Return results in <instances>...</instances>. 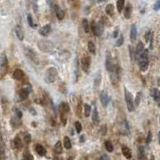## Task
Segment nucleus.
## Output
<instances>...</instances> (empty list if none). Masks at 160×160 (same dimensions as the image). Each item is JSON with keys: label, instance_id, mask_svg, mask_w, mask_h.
<instances>
[{"label": "nucleus", "instance_id": "47", "mask_svg": "<svg viewBox=\"0 0 160 160\" xmlns=\"http://www.w3.org/2000/svg\"><path fill=\"white\" fill-rule=\"evenodd\" d=\"M23 158H24V159H33V156L29 155L28 153H25L24 156H23Z\"/></svg>", "mask_w": 160, "mask_h": 160}, {"label": "nucleus", "instance_id": "33", "mask_svg": "<svg viewBox=\"0 0 160 160\" xmlns=\"http://www.w3.org/2000/svg\"><path fill=\"white\" fill-rule=\"evenodd\" d=\"M140 98H141V92H138L137 95H136V98H135V101H133L135 106H138V105H139V103H140Z\"/></svg>", "mask_w": 160, "mask_h": 160}, {"label": "nucleus", "instance_id": "42", "mask_svg": "<svg viewBox=\"0 0 160 160\" xmlns=\"http://www.w3.org/2000/svg\"><path fill=\"white\" fill-rule=\"evenodd\" d=\"M151 135H152V133H151V131H149L148 135H147V138H146V143L147 144H149L150 141H151Z\"/></svg>", "mask_w": 160, "mask_h": 160}, {"label": "nucleus", "instance_id": "11", "mask_svg": "<svg viewBox=\"0 0 160 160\" xmlns=\"http://www.w3.org/2000/svg\"><path fill=\"white\" fill-rule=\"evenodd\" d=\"M51 31V26L49 25V24H46V25H44L43 27H41L40 28V30H39V34L40 35H42V36H44V37H46L49 35V33Z\"/></svg>", "mask_w": 160, "mask_h": 160}, {"label": "nucleus", "instance_id": "36", "mask_svg": "<svg viewBox=\"0 0 160 160\" xmlns=\"http://www.w3.org/2000/svg\"><path fill=\"white\" fill-rule=\"evenodd\" d=\"M152 35H153V34H152V31L149 30L148 32H146V33H145V36H144V37H145V41H146V42H149V40H150V38H151Z\"/></svg>", "mask_w": 160, "mask_h": 160}, {"label": "nucleus", "instance_id": "8", "mask_svg": "<svg viewBox=\"0 0 160 160\" xmlns=\"http://www.w3.org/2000/svg\"><path fill=\"white\" fill-rule=\"evenodd\" d=\"M100 100H101V103H102L103 106H107L108 105V103L110 101V97L107 94L106 91H102L100 93Z\"/></svg>", "mask_w": 160, "mask_h": 160}, {"label": "nucleus", "instance_id": "45", "mask_svg": "<svg viewBox=\"0 0 160 160\" xmlns=\"http://www.w3.org/2000/svg\"><path fill=\"white\" fill-rule=\"evenodd\" d=\"M101 131H102V135H105V134H106V132H107V127H106V125H103V126L101 127Z\"/></svg>", "mask_w": 160, "mask_h": 160}, {"label": "nucleus", "instance_id": "14", "mask_svg": "<svg viewBox=\"0 0 160 160\" xmlns=\"http://www.w3.org/2000/svg\"><path fill=\"white\" fill-rule=\"evenodd\" d=\"M24 77V73L21 69H15L13 72V78L16 80H21Z\"/></svg>", "mask_w": 160, "mask_h": 160}, {"label": "nucleus", "instance_id": "49", "mask_svg": "<svg viewBox=\"0 0 160 160\" xmlns=\"http://www.w3.org/2000/svg\"><path fill=\"white\" fill-rule=\"evenodd\" d=\"M125 126H126V130H127L128 132L130 131V129H129V126H128V122L127 121H125Z\"/></svg>", "mask_w": 160, "mask_h": 160}, {"label": "nucleus", "instance_id": "22", "mask_svg": "<svg viewBox=\"0 0 160 160\" xmlns=\"http://www.w3.org/2000/svg\"><path fill=\"white\" fill-rule=\"evenodd\" d=\"M88 50H89V52L91 53V54H93V55H95L96 54V47H95V44L92 42V41H88Z\"/></svg>", "mask_w": 160, "mask_h": 160}, {"label": "nucleus", "instance_id": "50", "mask_svg": "<svg viewBox=\"0 0 160 160\" xmlns=\"http://www.w3.org/2000/svg\"><path fill=\"white\" fill-rule=\"evenodd\" d=\"M79 140H80V142H84V136H80Z\"/></svg>", "mask_w": 160, "mask_h": 160}, {"label": "nucleus", "instance_id": "35", "mask_svg": "<svg viewBox=\"0 0 160 160\" xmlns=\"http://www.w3.org/2000/svg\"><path fill=\"white\" fill-rule=\"evenodd\" d=\"M123 41H124V38H123V36L121 35V36L118 38V40L116 41V44H115V45H116L117 47H119V46H121V45L123 44Z\"/></svg>", "mask_w": 160, "mask_h": 160}, {"label": "nucleus", "instance_id": "19", "mask_svg": "<svg viewBox=\"0 0 160 160\" xmlns=\"http://www.w3.org/2000/svg\"><path fill=\"white\" fill-rule=\"evenodd\" d=\"M59 110L62 112V113H67V112H69V105H68V103L62 102V103L59 105Z\"/></svg>", "mask_w": 160, "mask_h": 160}, {"label": "nucleus", "instance_id": "2", "mask_svg": "<svg viewBox=\"0 0 160 160\" xmlns=\"http://www.w3.org/2000/svg\"><path fill=\"white\" fill-rule=\"evenodd\" d=\"M38 47L42 52L45 53H52L53 49H54V45L52 42L48 41V40H41L38 42Z\"/></svg>", "mask_w": 160, "mask_h": 160}, {"label": "nucleus", "instance_id": "51", "mask_svg": "<svg viewBox=\"0 0 160 160\" xmlns=\"http://www.w3.org/2000/svg\"><path fill=\"white\" fill-rule=\"evenodd\" d=\"M30 112H31V114H33V115H36V111L34 109H30Z\"/></svg>", "mask_w": 160, "mask_h": 160}, {"label": "nucleus", "instance_id": "30", "mask_svg": "<svg viewBox=\"0 0 160 160\" xmlns=\"http://www.w3.org/2000/svg\"><path fill=\"white\" fill-rule=\"evenodd\" d=\"M63 145H64V147H65L66 149H70V148H71V142H70L69 137H67V136H65V137H64Z\"/></svg>", "mask_w": 160, "mask_h": 160}, {"label": "nucleus", "instance_id": "27", "mask_svg": "<svg viewBox=\"0 0 160 160\" xmlns=\"http://www.w3.org/2000/svg\"><path fill=\"white\" fill-rule=\"evenodd\" d=\"M14 145H15V147L17 149H21L22 148V141H21V139H20V137L19 136H16L15 138H14Z\"/></svg>", "mask_w": 160, "mask_h": 160}, {"label": "nucleus", "instance_id": "41", "mask_svg": "<svg viewBox=\"0 0 160 160\" xmlns=\"http://www.w3.org/2000/svg\"><path fill=\"white\" fill-rule=\"evenodd\" d=\"M24 139H25V143H30V141H31V136L29 135V134H25V136H24Z\"/></svg>", "mask_w": 160, "mask_h": 160}, {"label": "nucleus", "instance_id": "25", "mask_svg": "<svg viewBox=\"0 0 160 160\" xmlns=\"http://www.w3.org/2000/svg\"><path fill=\"white\" fill-rule=\"evenodd\" d=\"M100 83H101V72L98 71L97 75L95 76V79H94V87H99Z\"/></svg>", "mask_w": 160, "mask_h": 160}, {"label": "nucleus", "instance_id": "46", "mask_svg": "<svg viewBox=\"0 0 160 160\" xmlns=\"http://www.w3.org/2000/svg\"><path fill=\"white\" fill-rule=\"evenodd\" d=\"M3 153H4V145L0 141V155L3 154Z\"/></svg>", "mask_w": 160, "mask_h": 160}, {"label": "nucleus", "instance_id": "20", "mask_svg": "<svg viewBox=\"0 0 160 160\" xmlns=\"http://www.w3.org/2000/svg\"><path fill=\"white\" fill-rule=\"evenodd\" d=\"M8 64V60H7V57L5 55V53H2L1 56H0V65L2 67H6Z\"/></svg>", "mask_w": 160, "mask_h": 160}, {"label": "nucleus", "instance_id": "13", "mask_svg": "<svg viewBox=\"0 0 160 160\" xmlns=\"http://www.w3.org/2000/svg\"><path fill=\"white\" fill-rule=\"evenodd\" d=\"M130 39L132 42H134L137 39V28L135 24L131 25V29H130Z\"/></svg>", "mask_w": 160, "mask_h": 160}, {"label": "nucleus", "instance_id": "9", "mask_svg": "<svg viewBox=\"0 0 160 160\" xmlns=\"http://www.w3.org/2000/svg\"><path fill=\"white\" fill-rule=\"evenodd\" d=\"M105 67L108 71H112L114 69V66H113V62H112L111 59V55L109 52H107V57H106V60H105Z\"/></svg>", "mask_w": 160, "mask_h": 160}, {"label": "nucleus", "instance_id": "15", "mask_svg": "<svg viewBox=\"0 0 160 160\" xmlns=\"http://www.w3.org/2000/svg\"><path fill=\"white\" fill-rule=\"evenodd\" d=\"M35 150H36L37 154L40 155V156H44V155L46 154V149H45L42 145H40V144H37V145L35 146Z\"/></svg>", "mask_w": 160, "mask_h": 160}, {"label": "nucleus", "instance_id": "3", "mask_svg": "<svg viewBox=\"0 0 160 160\" xmlns=\"http://www.w3.org/2000/svg\"><path fill=\"white\" fill-rule=\"evenodd\" d=\"M24 53H25V55L31 60L33 63H35L36 65L39 64L38 56H37L36 52H35L33 49H31V48H29V47H24Z\"/></svg>", "mask_w": 160, "mask_h": 160}, {"label": "nucleus", "instance_id": "24", "mask_svg": "<svg viewBox=\"0 0 160 160\" xmlns=\"http://www.w3.org/2000/svg\"><path fill=\"white\" fill-rule=\"evenodd\" d=\"M82 25H83V29H84L85 33H89L90 32V25H89V22H88L87 19H83Z\"/></svg>", "mask_w": 160, "mask_h": 160}, {"label": "nucleus", "instance_id": "53", "mask_svg": "<svg viewBox=\"0 0 160 160\" xmlns=\"http://www.w3.org/2000/svg\"><path fill=\"white\" fill-rule=\"evenodd\" d=\"M103 1H105V0H98V2H103Z\"/></svg>", "mask_w": 160, "mask_h": 160}, {"label": "nucleus", "instance_id": "34", "mask_svg": "<svg viewBox=\"0 0 160 160\" xmlns=\"http://www.w3.org/2000/svg\"><path fill=\"white\" fill-rule=\"evenodd\" d=\"M144 49V45L142 42H138V45L136 47V53H140L142 50Z\"/></svg>", "mask_w": 160, "mask_h": 160}, {"label": "nucleus", "instance_id": "31", "mask_svg": "<svg viewBox=\"0 0 160 160\" xmlns=\"http://www.w3.org/2000/svg\"><path fill=\"white\" fill-rule=\"evenodd\" d=\"M91 114V106L89 104H84V115L88 117Z\"/></svg>", "mask_w": 160, "mask_h": 160}, {"label": "nucleus", "instance_id": "37", "mask_svg": "<svg viewBox=\"0 0 160 160\" xmlns=\"http://www.w3.org/2000/svg\"><path fill=\"white\" fill-rule=\"evenodd\" d=\"M75 129H76V131H77L78 133H80V132L82 131V125H81V123L78 122V121L75 122Z\"/></svg>", "mask_w": 160, "mask_h": 160}, {"label": "nucleus", "instance_id": "4", "mask_svg": "<svg viewBox=\"0 0 160 160\" xmlns=\"http://www.w3.org/2000/svg\"><path fill=\"white\" fill-rule=\"evenodd\" d=\"M57 70L53 67L49 68L47 71H46V74H45V81L47 83H53L56 78H57Z\"/></svg>", "mask_w": 160, "mask_h": 160}, {"label": "nucleus", "instance_id": "29", "mask_svg": "<svg viewBox=\"0 0 160 160\" xmlns=\"http://www.w3.org/2000/svg\"><path fill=\"white\" fill-rule=\"evenodd\" d=\"M106 13L108 15L113 16V14H114V6H113V4H108L106 6Z\"/></svg>", "mask_w": 160, "mask_h": 160}, {"label": "nucleus", "instance_id": "28", "mask_svg": "<svg viewBox=\"0 0 160 160\" xmlns=\"http://www.w3.org/2000/svg\"><path fill=\"white\" fill-rule=\"evenodd\" d=\"M54 150H55V152L58 153V154L62 153V143H61L60 141H57V143L55 144V146H54Z\"/></svg>", "mask_w": 160, "mask_h": 160}, {"label": "nucleus", "instance_id": "44", "mask_svg": "<svg viewBox=\"0 0 160 160\" xmlns=\"http://www.w3.org/2000/svg\"><path fill=\"white\" fill-rule=\"evenodd\" d=\"M159 7H160V1L158 0V1H157V2L155 3V5L153 6V9L157 11V10H159Z\"/></svg>", "mask_w": 160, "mask_h": 160}, {"label": "nucleus", "instance_id": "23", "mask_svg": "<svg viewBox=\"0 0 160 160\" xmlns=\"http://www.w3.org/2000/svg\"><path fill=\"white\" fill-rule=\"evenodd\" d=\"M125 6V0H117V10L119 13L123 11V8Z\"/></svg>", "mask_w": 160, "mask_h": 160}, {"label": "nucleus", "instance_id": "21", "mask_svg": "<svg viewBox=\"0 0 160 160\" xmlns=\"http://www.w3.org/2000/svg\"><path fill=\"white\" fill-rule=\"evenodd\" d=\"M122 153L127 159L131 158V151H130V149L128 148L127 146H122Z\"/></svg>", "mask_w": 160, "mask_h": 160}, {"label": "nucleus", "instance_id": "5", "mask_svg": "<svg viewBox=\"0 0 160 160\" xmlns=\"http://www.w3.org/2000/svg\"><path fill=\"white\" fill-rule=\"evenodd\" d=\"M124 94H125V101H126V105H127V109L129 111H134L135 110V105L133 102V98L131 93L128 91L127 89H124Z\"/></svg>", "mask_w": 160, "mask_h": 160}, {"label": "nucleus", "instance_id": "18", "mask_svg": "<svg viewBox=\"0 0 160 160\" xmlns=\"http://www.w3.org/2000/svg\"><path fill=\"white\" fill-rule=\"evenodd\" d=\"M123 10H124V16H125V18L129 19L130 16H131V12H132V6L129 4L126 7L123 8Z\"/></svg>", "mask_w": 160, "mask_h": 160}, {"label": "nucleus", "instance_id": "48", "mask_svg": "<svg viewBox=\"0 0 160 160\" xmlns=\"http://www.w3.org/2000/svg\"><path fill=\"white\" fill-rule=\"evenodd\" d=\"M118 33H119V29H118V28H116V29H115V31L113 32V38H116V37L118 36Z\"/></svg>", "mask_w": 160, "mask_h": 160}, {"label": "nucleus", "instance_id": "26", "mask_svg": "<svg viewBox=\"0 0 160 160\" xmlns=\"http://www.w3.org/2000/svg\"><path fill=\"white\" fill-rule=\"evenodd\" d=\"M92 121H93L95 124L99 122V115H98V111H97L96 108H94V109H93V112H92Z\"/></svg>", "mask_w": 160, "mask_h": 160}, {"label": "nucleus", "instance_id": "32", "mask_svg": "<svg viewBox=\"0 0 160 160\" xmlns=\"http://www.w3.org/2000/svg\"><path fill=\"white\" fill-rule=\"evenodd\" d=\"M104 145H105V148H106V150H107L108 152H112V151H113L114 147H113V144H112L110 141H106Z\"/></svg>", "mask_w": 160, "mask_h": 160}, {"label": "nucleus", "instance_id": "38", "mask_svg": "<svg viewBox=\"0 0 160 160\" xmlns=\"http://www.w3.org/2000/svg\"><path fill=\"white\" fill-rule=\"evenodd\" d=\"M128 49H129V52H130V58L132 59V60H134V52H133V48H132V46L131 45H129L128 46Z\"/></svg>", "mask_w": 160, "mask_h": 160}, {"label": "nucleus", "instance_id": "40", "mask_svg": "<svg viewBox=\"0 0 160 160\" xmlns=\"http://www.w3.org/2000/svg\"><path fill=\"white\" fill-rule=\"evenodd\" d=\"M47 3L51 8H54L55 5H56V0H47Z\"/></svg>", "mask_w": 160, "mask_h": 160}, {"label": "nucleus", "instance_id": "39", "mask_svg": "<svg viewBox=\"0 0 160 160\" xmlns=\"http://www.w3.org/2000/svg\"><path fill=\"white\" fill-rule=\"evenodd\" d=\"M27 20H28V23H29V26L30 27H34V24H33V20H32V16L30 14L27 15Z\"/></svg>", "mask_w": 160, "mask_h": 160}, {"label": "nucleus", "instance_id": "17", "mask_svg": "<svg viewBox=\"0 0 160 160\" xmlns=\"http://www.w3.org/2000/svg\"><path fill=\"white\" fill-rule=\"evenodd\" d=\"M15 33H16V36H17V38L20 40V41H22L23 39H24V33H23V30L19 27V26H17L15 29Z\"/></svg>", "mask_w": 160, "mask_h": 160}, {"label": "nucleus", "instance_id": "52", "mask_svg": "<svg viewBox=\"0 0 160 160\" xmlns=\"http://www.w3.org/2000/svg\"><path fill=\"white\" fill-rule=\"evenodd\" d=\"M101 159H109V158H108V156L103 155V156H101Z\"/></svg>", "mask_w": 160, "mask_h": 160}, {"label": "nucleus", "instance_id": "1", "mask_svg": "<svg viewBox=\"0 0 160 160\" xmlns=\"http://www.w3.org/2000/svg\"><path fill=\"white\" fill-rule=\"evenodd\" d=\"M136 59L139 64L140 70L146 71L148 68V51L146 48H144L140 53H136Z\"/></svg>", "mask_w": 160, "mask_h": 160}, {"label": "nucleus", "instance_id": "10", "mask_svg": "<svg viewBox=\"0 0 160 160\" xmlns=\"http://www.w3.org/2000/svg\"><path fill=\"white\" fill-rule=\"evenodd\" d=\"M29 92H30V87H29V88H26V87L22 88V89L20 90V92H19V99H20V100L26 99V98L28 97V95H29Z\"/></svg>", "mask_w": 160, "mask_h": 160}, {"label": "nucleus", "instance_id": "43", "mask_svg": "<svg viewBox=\"0 0 160 160\" xmlns=\"http://www.w3.org/2000/svg\"><path fill=\"white\" fill-rule=\"evenodd\" d=\"M14 111H15L16 117H18V118H20V119H21V117H22V113H21V111H20L19 109H15Z\"/></svg>", "mask_w": 160, "mask_h": 160}, {"label": "nucleus", "instance_id": "12", "mask_svg": "<svg viewBox=\"0 0 160 160\" xmlns=\"http://www.w3.org/2000/svg\"><path fill=\"white\" fill-rule=\"evenodd\" d=\"M54 11H55V15H56V17H57L59 20H62V19H63L64 15H65V12H64L63 9H61L59 6L55 5V7H54Z\"/></svg>", "mask_w": 160, "mask_h": 160}, {"label": "nucleus", "instance_id": "16", "mask_svg": "<svg viewBox=\"0 0 160 160\" xmlns=\"http://www.w3.org/2000/svg\"><path fill=\"white\" fill-rule=\"evenodd\" d=\"M151 96L153 97V99L159 104V99H160V93L159 90L156 89V88H152L151 89Z\"/></svg>", "mask_w": 160, "mask_h": 160}, {"label": "nucleus", "instance_id": "6", "mask_svg": "<svg viewBox=\"0 0 160 160\" xmlns=\"http://www.w3.org/2000/svg\"><path fill=\"white\" fill-rule=\"evenodd\" d=\"M103 30H104V26L102 24L101 21L99 22H95V25H94V30H93V34L95 36H101L102 33H103Z\"/></svg>", "mask_w": 160, "mask_h": 160}, {"label": "nucleus", "instance_id": "7", "mask_svg": "<svg viewBox=\"0 0 160 160\" xmlns=\"http://www.w3.org/2000/svg\"><path fill=\"white\" fill-rule=\"evenodd\" d=\"M81 67H82V69L85 72L89 71V68H90V58L89 57H87V56L82 57V59H81Z\"/></svg>", "mask_w": 160, "mask_h": 160}]
</instances>
